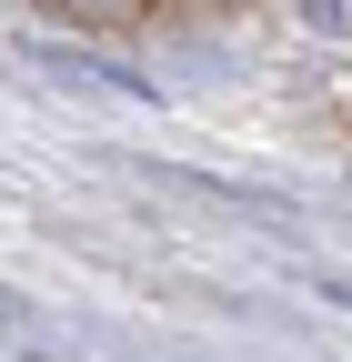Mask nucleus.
Wrapping results in <instances>:
<instances>
[{
    "label": "nucleus",
    "instance_id": "nucleus-1",
    "mask_svg": "<svg viewBox=\"0 0 352 362\" xmlns=\"http://www.w3.org/2000/svg\"><path fill=\"white\" fill-rule=\"evenodd\" d=\"M302 21H312V30H332V40H342V30H352V0H302Z\"/></svg>",
    "mask_w": 352,
    "mask_h": 362
}]
</instances>
